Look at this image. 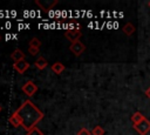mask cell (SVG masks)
<instances>
[{
  "label": "cell",
  "mask_w": 150,
  "mask_h": 135,
  "mask_svg": "<svg viewBox=\"0 0 150 135\" xmlns=\"http://www.w3.org/2000/svg\"><path fill=\"white\" fill-rule=\"evenodd\" d=\"M144 119H145V116H144L142 113H139V112H136V113H134V114L131 115V122H132V124H138V123L142 122Z\"/></svg>",
  "instance_id": "obj_10"
},
{
  "label": "cell",
  "mask_w": 150,
  "mask_h": 135,
  "mask_svg": "<svg viewBox=\"0 0 150 135\" xmlns=\"http://www.w3.org/2000/svg\"><path fill=\"white\" fill-rule=\"evenodd\" d=\"M13 114L20 120L21 126L27 131L34 128L35 124L43 119V113L30 100H26L21 104V107L16 109Z\"/></svg>",
  "instance_id": "obj_1"
},
{
  "label": "cell",
  "mask_w": 150,
  "mask_h": 135,
  "mask_svg": "<svg viewBox=\"0 0 150 135\" xmlns=\"http://www.w3.org/2000/svg\"><path fill=\"white\" fill-rule=\"evenodd\" d=\"M64 65L61 63V62H55L52 65V70L55 73V74H61L63 70H64Z\"/></svg>",
  "instance_id": "obj_11"
},
{
  "label": "cell",
  "mask_w": 150,
  "mask_h": 135,
  "mask_svg": "<svg viewBox=\"0 0 150 135\" xmlns=\"http://www.w3.org/2000/svg\"><path fill=\"white\" fill-rule=\"evenodd\" d=\"M29 47H34V48H39L41 47V41L38 39V38H33L30 41H29Z\"/></svg>",
  "instance_id": "obj_14"
},
{
  "label": "cell",
  "mask_w": 150,
  "mask_h": 135,
  "mask_svg": "<svg viewBox=\"0 0 150 135\" xmlns=\"http://www.w3.org/2000/svg\"><path fill=\"white\" fill-rule=\"evenodd\" d=\"M34 65H35L36 69H39V70H42V69H45V68L48 66V62H47V60H46L43 56H40V58H38V59L35 60Z\"/></svg>",
  "instance_id": "obj_9"
},
{
  "label": "cell",
  "mask_w": 150,
  "mask_h": 135,
  "mask_svg": "<svg viewBox=\"0 0 150 135\" xmlns=\"http://www.w3.org/2000/svg\"><path fill=\"white\" fill-rule=\"evenodd\" d=\"M70 50H71V53L73 54H75L76 56H79V55H81L84 50H86V46L79 40V41H75V42H73L71 45H70Z\"/></svg>",
  "instance_id": "obj_5"
},
{
  "label": "cell",
  "mask_w": 150,
  "mask_h": 135,
  "mask_svg": "<svg viewBox=\"0 0 150 135\" xmlns=\"http://www.w3.org/2000/svg\"><path fill=\"white\" fill-rule=\"evenodd\" d=\"M13 68L19 73V74H23L28 68H29V62H27L26 60H21L18 62L13 63Z\"/></svg>",
  "instance_id": "obj_6"
},
{
  "label": "cell",
  "mask_w": 150,
  "mask_h": 135,
  "mask_svg": "<svg viewBox=\"0 0 150 135\" xmlns=\"http://www.w3.org/2000/svg\"><path fill=\"white\" fill-rule=\"evenodd\" d=\"M145 95L148 96V99H150V87H149V88L145 90Z\"/></svg>",
  "instance_id": "obj_18"
},
{
  "label": "cell",
  "mask_w": 150,
  "mask_h": 135,
  "mask_svg": "<svg viewBox=\"0 0 150 135\" xmlns=\"http://www.w3.org/2000/svg\"><path fill=\"white\" fill-rule=\"evenodd\" d=\"M35 4H36L38 6H40L41 9H43V11H48V9H50L54 5H56L57 1H38V0H36Z\"/></svg>",
  "instance_id": "obj_7"
},
{
  "label": "cell",
  "mask_w": 150,
  "mask_h": 135,
  "mask_svg": "<svg viewBox=\"0 0 150 135\" xmlns=\"http://www.w3.org/2000/svg\"><path fill=\"white\" fill-rule=\"evenodd\" d=\"M104 133L105 131H104V129L101 126H96L91 130V135H104Z\"/></svg>",
  "instance_id": "obj_13"
},
{
  "label": "cell",
  "mask_w": 150,
  "mask_h": 135,
  "mask_svg": "<svg viewBox=\"0 0 150 135\" xmlns=\"http://www.w3.org/2000/svg\"><path fill=\"white\" fill-rule=\"evenodd\" d=\"M0 112H1V106H0Z\"/></svg>",
  "instance_id": "obj_20"
},
{
  "label": "cell",
  "mask_w": 150,
  "mask_h": 135,
  "mask_svg": "<svg viewBox=\"0 0 150 135\" xmlns=\"http://www.w3.org/2000/svg\"><path fill=\"white\" fill-rule=\"evenodd\" d=\"M64 36L73 43L75 41H79L80 36H81V31L79 28H75V29H68L66 33H64Z\"/></svg>",
  "instance_id": "obj_4"
},
{
  "label": "cell",
  "mask_w": 150,
  "mask_h": 135,
  "mask_svg": "<svg viewBox=\"0 0 150 135\" xmlns=\"http://www.w3.org/2000/svg\"><path fill=\"white\" fill-rule=\"evenodd\" d=\"M39 48H34V47H28V52L32 54V55H36L39 53Z\"/></svg>",
  "instance_id": "obj_17"
},
{
  "label": "cell",
  "mask_w": 150,
  "mask_h": 135,
  "mask_svg": "<svg viewBox=\"0 0 150 135\" xmlns=\"http://www.w3.org/2000/svg\"><path fill=\"white\" fill-rule=\"evenodd\" d=\"M11 58L13 59L14 62H18V61L25 60V53L21 49H14L12 52V54H11Z\"/></svg>",
  "instance_id": "obj_8"
},
{
  "label": "cell",
  "mask_w": 150,
  "mask_h": 135,
  "mask_svg": "<svg viewBox=\"0 0 150 135\" xmlns=\"http://www.w3.org/2000/svg\"><path fill=\"white\" fill-rule=\"evenodd\" d=\"M77 135H91V131H89L87 128H81L77 131Z\"/></svg>",
  "instance_id": "obj_16"
},
{
  "label": "cell",
  "mask_w": 150,
  "mask_h": 135,
  "mask_svg": "<svg viewBox=\"0 0 150 135\" xmlns=\"http://www.w3.org/2000/svg\"><path fill=\"white\" fill-rule=\"evenodd\" d=\"M27 135H43V133L38 127H34V128H32L30 130L27 131Z\"/></svg>",
  "instance_id": "obj_15"
},
{
  "label": "cell",
  "mask_w": 150,
  "mask_h": 135,
  "mask_svg": "<svg viewBox=\"0 0 150 135\" xmlns=\"http://www.w3.org/2000/svg\"><path fill=\"white\" fill-rule=\"evenodd\" d=\"M123 32L127 34V35H131L134 32H135V26L131 23V22H128V23H125L124 26H123Z\"/></svg>",
  "instance_id": "obj_12"
},
{
  "label": "cell",
  "mask_w": 150,
  "mask_h": 135,
  "mask_svg": "<svg viewBox=\"0 0 150 135\" xmlns=\"http://www.w3.org/2000/svg\"><path fill=\"white\" fill-rule=\"evenodd\" d=\"M148 6H149V7H150V1H149V2H148Z\"/></svg>",
  "instance_id": "obj_19"
},
{
  "label": "cell",
  "mask_w": 150,
  "mask_h": 135,
  "mask_svg": "<svg viewBox=\"0 0 150 135\" xmlns=\"http://www.w3.org/2000/svg\"><path fill=\"white\" fill-rule=\"evenodd\" d=\"M134 130H136L139 135H146L150 131V121L148 119H144L138 124H132Z\"/></svg>",
  "instance_id": "obj_2"
},
{
  "label": "cell",
  "mask_w": 150,
  "mask_h": 135,
  "mask_svg": "<svg viewBox=\"0 0 150 135\" xmlns=\"http://www.w3.org/2000/svg\"><path fill=\"white\" fill-rule=\"evenodd\" d=\"M22 92L27 95V96H32V95H34L35 93H36V90H38V86L33 82V81H27L23 86H22Z\"/></svg>",
  "instance_id": "obj_3"
}]
</instances>
